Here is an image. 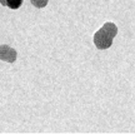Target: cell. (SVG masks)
Masks as SVG:
<instances>
[{"label": "cell", "instance_id": "cell-1", "mask_svg": "<svg viewBox=\"0 0 135 134\" xmlns=\"http://www.w3.org/2000/svg\"><path fill=\"white\" fill-rule=\"evenodd\" d=\"M113 40H114V36H111L110 34L103 28L99 29L97 33L94 34V44L100 50L110 48L111 45H113Z\"/></svg>", "mask_w": 135, "mask_h": 134}, {"label": "cell", "instance_id": "cell-2", "mask_svg": "<svg viewBox=\"0 0 135 134\" xmlns=\"http://www.w3.org/2000/svg\"><path fill=\"white\" fill-rule=\"evenodd\" d=\"M18 58V53L14 48H11L10 45L3 44L0 45V60L6 63H14Z\"/></svg>", "mask_w": 135, "mask_h": 134}, {"label": "cell", "instance_id": "cell-3", "mask_svg": "<svg viewBox=\"0 0 135 134\" xmlns=\"http://www.w3.org/2000/svg\"><path fill=\"white\" fill-rule=\"evenodd\" d=\"M103 29H105L106 31L110 34L111 36H114V38H115V35L118 34V26L114 23H105V24L103 25Z\"/></svg>", "mask_w": 135, "mask_h": 134}, {"label": "cell", "instance_id": "cell-4", "mask_svg": "<svg viewBox=\"0 0 135 134\" xmlns=\"http://www.w3.org/2000/svg\"><path fill=\"white\" fill-rule=\"evenodd\" d=\"M23 4V0H6V6L10 8V9H19Z\"/></svg>", "mask_w": 135, "mask_h": 134}, {"label": "cell", "instance_id": "cell-5", "mask_svg": "<svg viewBox=\"0 0 135 134\" xmlns=\"http://www.w3.org/2000/svg\"><path fill=\"white\" fill-rule=\"evenodd\" d=\"M30 1H31V4H33L35 8H39V9L45 8L49 3V0H30Z\"/></svg>", "mask_w": 135, "mask_h": 134}, {"label": "cell", "instance_id": "cell-6", "mask_svg": "<svg viewBox=\"0 0 135 134\" xmlns=\"http://www.w3.org/2000/svg\"><path fill=\"white\" fill-rule=\"evenodd\" d=\"M0 4L4 5V6H6V0H0Z\"/></svg>", "mask_w": 135, "mask_h": 134}]
</instances>
